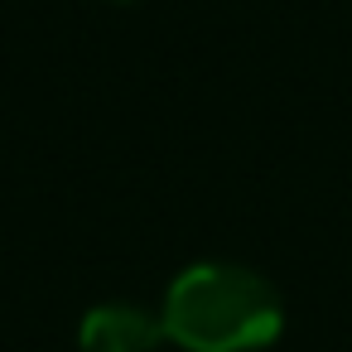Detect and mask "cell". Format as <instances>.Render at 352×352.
Returning a JSON list of instances; mask_svg holds the SVG:
<instances>
[{
	"label": "cell",
	"mask_w": 352,
	"mask_h": 352,
	"mask_svg": "<svg viewBox=\"0 0 352 352\" xmlns=\"http://www.w3.org/2000/svg\"><path fill=\"white\" fill-rule=\"evenodd\" d=\"M160 323L184 352H261L280 338L285 304L265 275L227 261H198L164 289Z\"/></svg>",
	"instance_id": "1"
},
{
	"label": "cell",
	"mask_w": 352,
	"mask_h": 352,
	"mask_svg": "<svg viewBox=\"0 0 352 352\" xmlns=\"http://www.w3.org/2000/svg\"><path fill=\"white\" fill-rule=\"evenodd\" d=\"M160 342H169L160 314H145L140 304H121V299L87 309L78 328L82 352H160Z\"/></svg>",
	"instance_id": "2"
}]
</instances>
